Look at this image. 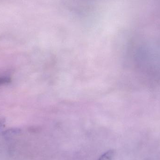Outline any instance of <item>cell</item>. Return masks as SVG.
I'll return each mask as SVG.
<instances>
[{
	"label": "cell",
	"instance_id": "obj_1",
	"mask_svg": "<svg viewBox=\"0 0 160 160\" xmlns=\"http://www.w3.org/2000/svg\"><path fill=\"white\" fill-rule=\"evenodd\" d=\"M115 153L113 150H110L102 155L98 160H114Z\"/></svg>",
	"mask_w": 160,
	"mask_h": 160
},
{
	"label": "cell",
	"instance_id": "obj_3",
	"mask_svg": "<svg viewBox=\"0 0 160 160\" xmlns=\"http://www.w3.org/2000/svg\"><path fill=\"white\" fill-rule=\"evenodd\" d=\"M5 123V120L4 118L0 116V129H1L4 127Z\"/></svg>",
	"mask_w": 160,
	"mask_h": 160
},
{
	"label": "cell",
	"instance_id": "obj_2",
	"mask_svg": "<svg viewBox=\"0 0 160 160\" xmlns=\"http://www.w3.org/2000/svg\"><path fill=\"white\" fill-rule=\"evenodd\" d=\"M11 79L7 76H0V85L10 82Z\"/></svg>",
	"mask_w": 160,
	"mask_h": 160
}]
</instances>
